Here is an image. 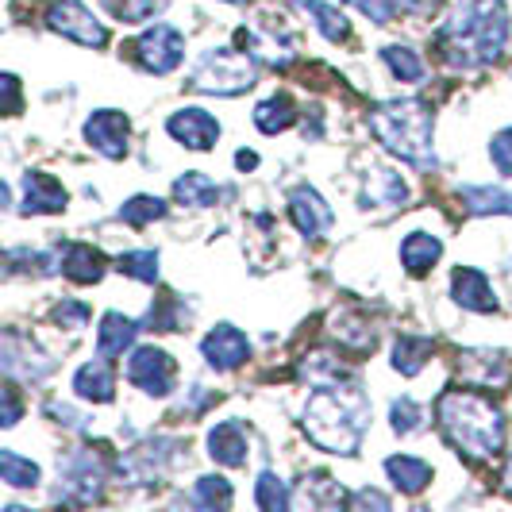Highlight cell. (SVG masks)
<instances>
[{"instance_id":"41","label":"cell","mask_w":512,"mask_h":512,"mask_svg":"<svg viewBox=\"0 0 512 512\" xmlns=\"http://www.w3.org/2000/svg\"><path fill=\"white\" fill-rule=\"evenodd\" d=\"M51 320L58 324V328H81L85 320H89V305H81V301H62V305H54Z\"/></svg>"},{"instance_id":"30","label":"cell","mask_w":512,"mask_h":512,"mask_svg":"<svg viewBox=\"0 0 512 512\" xmlns=\"http://www.w3.org/2000/svg\"><path fill=\"white\" fill-rule=\"evenodd\" d=\"M382 62L393 70V77H397V81H405V85H416V81H424V77H428L424 58H420L416 51H409V47H385Z\"/></svg>"},{"instance_id":"21","label":"cell","mask_w":512,"mask_h":512,"mask_svg":"<svg viewBox=\"0 0 512 512\" xmlns=\"http://www.w3.org/2000/svg\"><path fill=\"white\" fill-rule=\"evenodd\" d=\"M459 378L474 385H501L509 378V366L497 351H462Z\"/></svg>"},{"instance_id":"33","label":"cell","mask_w":512,"mask_h":512,"mask_svg":"<svg viewBox=\"0 0 512 512\" xmlns=\"http://www.w3.org/2000/svg\"><path fill=\"white\" fill-rule=\"evenodd\" d=\"M178 324H181L178 297H154L151 312L139 320V328H143V332H174Z\"/></svg>"},{"instance_id":"39","label":"cell","mask_w":512,"mask_h":512,"mask_svg":"<svg viewBox=\"0 0 512 512\" xmlns=\"http://www.w3.org/2000/svg\"><path fill=\"white\" fill-rule=\"evenodd\" d=\"M305 489L316 505H343L347 501V493H343V486L335 482L332 474H308Z\"/></svg>"},{"instance_id":"13","label":"cell","mask_w":512,"mask_h":512,"mask_svg":"<svg viewBox=\"0 0 512 512\" xmlns=\"http://www.w3.org/2000/svg\"><path fill=\"white\" fill-rule=\"evenodd\" d=\"M289 220L305 239H324L332 228V208L312 185H301V189L289 193Z\"/></svg>"},{"instance_id":"40","label":"cell","mask_w":512,"mask_h":512,"mask_svg":"<svg viewBox=\"0 0 512 512\" xmlns=\"http://www.w3.org/2000/svg\"><path fill=\"white\" fill-rule=\"evenodd\" d=\"M24 108V93H20V77L0 74V116H16Z\"/></svg>"},{"instance_id":"42","label":"cell","mask_w":512,"mask_h":512,"mask_svg":"<svg viewBox=\"0 0 512 512\" xmlns=\"http://www.w3.org/2000/svg\"><path fill=\"white\" fill-rule=\"evenodd\" d=\"M489 158H493V166L512 178V128L501 131V135H493V143H489Z\"/></svg>"},{"instance_id":"26","label":"cell","mask_w":512,"mask_h":512,"mask_svg":"<svg viewBox=\"0 0 512 512\" xmlns=\"http://www.w3.org/2000/svg\"><path fill=\"white\" fill-rule=\"evenodd\" d=\"M216 197H220V185L201 170H189L174 181V201L185 208H208L216 205Z\"/></svg>"},{"instance_id":"7","label":"cell","mask_w":512,"mask_h":512,"mask_svg":"<svg viewBox=\"0 0 512 512\" xmlns=\"http://www.w3.org/2000/svg\"><path fill=\"white\" fill-rule=\"evenodd\" d=\"M174 374H178V366L162 347H131L128 382L143 389L147 397H166L174 389Z\"/></svg>"},{"instance_id":"20","label":"cell","mask_w":512,"mask_h":512,"mask_svg":"<svg viewBox=\"0 0 512 512\" xmlns=\"http://www.w3.org/2000/svg\"><path fill=\"white\" fill-rule=\"evenodd\" d=\"M135 335H139L135 320H128L124 312H104L101 328H97V351H101V359H116V355L131 351Z\"/></svg>"},{"instance_id":"45","label":"cell","mask_w":512,"mask_h":512,"mask_svg":"<svg viewBox=\"0 0 512 512\" xmlns=\"http://www.w3.org/2000/svg\"><path fill=\"white\" fill-rule=\"evenodd\" d=\"M351 505H355V509H362V505H370V509H389V497H385V493H374V489H362V493H355V497H351Z\"/></svg>"},{"instance_id":"35","label":"cell","mask_w":512,"mask_h":512,"mask_svg":"<svg viewBox=\"0 0 512 512\" xmlns=\"http://www.w3.org/2000/svg\"><path fill=\"white\" fill-rule=\"evenodd\" d=\"M389 428H393L397 436H412V432H420V428H424V409H420V401H412V397H397V401L389 405Z\"/></svg>"},{"instance_id":"38","label":"cell","mask_w":512,"mask_h":512,"mask_svg":"<svg viewBox=\"0 0 512 512\" xmlns=\"http://www.w3.org/2000/svg\"><path fill=\"white\" fill-rule=\"evenodd\" d=\"M170 212L166 201H158V197H131L128 205L120 208V220H128L131 228H143V224H154V220H162Z\"/></svg>"},{"instance_id":"8","label":"cell","mask_w":512,"mask_h":512,"mask_svg":"<svg viewBox=\"0 0 512 512\" xmlns=\"http://www.w3.org/2000/svg\"><path fill=\"white\" fill-rule=\"evenodd\" d=\"M47 27L58 31V35H66V39H74L81 47H104L108 43V31L104 24L89 12V8H81L77 0H58L47 8Z\"/></svg>"},{"instance_id":"16","label":"cell","mask_w":512,"mask_h":512,"mask_svg":"<svg viewBox=\"0 0 512 512\" xmlns=\"http://www.w3.org/2000/svg\"><path fill=\"white\" fill-rule=\"evenodd\" d=\"M66 208V189L51 178V174H39L31 170L24 174V216H43V212H62Z\"/></svg>"},{"instance_id":"46","label":"cell","mask_w":512,"mask_h":512,"mask_svg":"<svg viewBox=\"0 0 512 512\" xmlns=\"http://www.w3.org/2000/svg\"><path fill=\"white\" fill-rule=\"evenodd\" d=\"M235 166H239V170H255L258 154L255 151H239V154H235Z\"/></svg>"},{"instance_id":"6","label":"cell","mask_w":512,"mask_h":512,"mask_svg":"<svg viewBox=\"0 0 512 512\" xmlns=\"http://www.w3.org/2000/svg\"><path fill=\"white\" fill-rule=\"evenodd\" d=\"M135 58H139V66L147 74H174L185 62V39L170 24H154L151 31H143L135 39Z\"/></svg>"},{"instance_id":"28","label":"cell","mask_w":512,"mask_h":512,"mask_svg":"<svg viewBox=\"0 0 512 512\" xmlns=\"http://www.w3.org/2000/svg\"><path fill=\"white\" fill-rule=\"evenodd\" d=\"M462 205L474 216H512V193L509 189H493V185H466L462 189Z\"/></svg>"},{"instance_id":"31","label":"cell","mask_w":512,"mask_h":512,"mask_svg":"<svg viewBox=\"0 0 512 512\" xmlns=\"http://www.w3.org/2000/svg\"><path fill=\"white\" fill-rule=\"evenodd\" d=\"M293 4L316 16V27L324 31V39H328V43H343V39L351 35V24H347V20H343L335 8H328L324 0H293Z\"/></svg>"},{"instance_id":"49","label":"cell","mask_w":512,"mask_h":512,"mask_svg":"<svg viewBox=\"0 0 512 512\" xmlns=\"http://www.w3.org/2000/svg\"><path fill=\"white\" fill-rule=\"evenodd\" d=\"M224 4H247V0H224Z\"/></svg>"},{"instance_id":"32","label":"cell","mask_w":512,"mask_h":512,"mask_svg":"<svg viewBox=\"0 0 512 512\" xmlns=\"http://www.w3.org/2000/svg\"><path fill=\"white\" fill-rule=\"evenodd\" d=\"M101 8L120 24H143L154 12L166 8V0H101Z\"/></svg>"},{"instance_id":"4","label":"cell","mask_w":512,"mask_h":512,"mask_svg":"<svg viewBox=\"0 0 512 512\" xmlns=\"http://www.w3.org/2000/svg\"><path fill=\"white\" fill-rule=\"evenodd\" d=\"M370 131L389 154L412 166H436L432 158V108L424 101H389L370 112Z\"/></svg>"},{"instance_id":"22","label":"cell","mask_w":512,"mask_h":512,"mask_svg":"<svg viewBox=\"0 0 512 512\" xmlns=\"http://www.w3.org/2000/svg\"><path fill=\"white\" fill-rule=\"evenodd\" d=\"M347 4H355L362 16L374 20V24H393L401 16H428V12H436L439 0H347Z\"/></svg>"},{"instance_id":"36","label":"cell","mask_w":512,"mask_h":512,"mask_svg":"<svg viewBox=\"0 0 512 512\" xmlns=\"http://www.w3.org/2000/svg\"><path fill=\"white\" fill-rule=\"evenodd\" d=\"M116 270L124 278H135V282H158V255L154 251H128V255L116 258Z\"/></svg>"},{"instance_id":"2","label":"cell","mask_w":512,"mask_h":512,"mask_svg":"<svg viewBox=\"0 0 512 512\" xmlns=\"http://www.w3.org/2000/svg\"><path fill=\"white\" fill-rule=\"evenodd\" d=\"M301 428L320 451L355 455L370 428V401L359 385L324 382L308 397L305 412H301Z\"/></svg>"},{"instance_id":"23","label":"cell","mask_w":512,"mask_h":512,"mask_svg":"<svg viewBox=\"0 0 512 512\" xmlns=\"http://www.w3.org/2000/svg\"><path fill=\"white\" fill-rule=\"evenodd\" d=\"M439 258H443V243H439L436 235H428V231L405 235V243H401V262H405L409 274H428Z\"/></svg>"},{"instance_id":"1","label":"cell","mask_w":512,"mask_h":512,"mask_svg":"<svg viewBox=\"0 0 512 512\" xmlns=\"http://www.w3.org/2000/svg\"><path fill=\"white\" fill-rule=\"evenodd\" d=\"M509 47L505 0H459L436 31V54L451 70L493 66Z\"/></svg>"},{"instance_id":"47","label":"cell","mask_w":512,"mask_h":512,"mask_svg":"<svg viewBox=\"0 0 512 512\" xmlns=\"http://www.w3.org/2000/svg\"><path fill=\"white\" fill-rule=\"evenodd\" d=\"M4 208H12V189H8V181H0V212Z\"/></svg>"},{"instance_id":"43","label":"cell","mask_w":512,"mask_h":512,"mask_svg":"<svg viewBox=\"0 0 512 512\" xmlns=\"http://www.w3.org/2000/svg\"><path fill=\"white\" fill-rule=\"evenodd\" d=\"M20 416H24V397L16 389H0V428L20 424Z\"/></svg>"},{"instance_id":"19","label":"cell","mask_w":512,"mask_h":512,"mask_svg":"<svg viewBox=\"0 0 512 512\" xmlns=\"http://www.w3.org/2000/svg\"><path fill=\"white\" fill-rule=\"evenodd\" d=\"M208 455L220 462V466H243L247 462V432L243 424L224 420L208 432Z\"/></svg>"},{"instance_id":"9","label":"cell","mask_w":512,"mask_h":512,"mask_svg":"<svg viewBox=\"0 0 512 512\" xmlns=\"http://www.w3.org/2000/svg\"><path fill=\"white\" fill-rule=\"evenodd\" d=\"M104 470H108V459L97 455L93 447H77L70 455H62V482L77 489L74 501H97L101 497Z\"/></svg>"},{"instance_id":"3","label":"cell","mask_w":512,"mask_h":512,"mask_svg":"<svg viewBox=\"0 0 512 512\" xmlns=\"http://www.w3.org/2000/svg\"><path fill=\"white\" fill-rule=\"evenodd\" d=\"M436 420L443 439L459 447L466 459H497L505 451V416L501 409L470 389H447L436 401Z\"/></svg>"},{"instance_id":"37","label":"cell","mask_w":512,"mask_h":512,"mask_svg":"<svg viewBox=\"0 0 512 512\" xmlns=\"http://www.w3.org/2000/svg\"><path fill=\"white\" fill-rule=\"evenodd\" d=\"M255 501L262 505L266 512H285L289 509V489L278 474H270V470H262L255 482Z\"/></svg>"},{"instance_id":"11","label":"cell","mask_w":512,"mask_h":512,"mask_svg":"<svg viewBox=\"0 0 512 512\" xmlns=\"http://www.w3.org/2000/svg\"><path fill=\"white\" fill-rule=\"evenodd\" d=\"M201 355H205V362L212 370L228 374V370H239L243 362L251 359V343H247V335L239 332L235 324H216L201 339Z\"/></svg>"},{"instance_id":"10","label":"cell","mask_w":512,"mask_h":512,"mask_svg":"<svg viewBox=\"0 0 512 512\" xmlns=\"http://www.w3.org/2000/svg\"><path fill=\"white\" fill-rule=\"evenodd\" d=\"M128 135H131V120L120 108H97L85 120V143L93 151H101L104 158H124L128 154Z\"/></svg>"},{"instance_id":"44","label":"cell","mask_w":512,"mask_h":512,"mask_svg":"<svg viewBox=\"0 0 512 512\" xmlns=\"http://www.w3.org/2000/svg\"><path fill=\"white\" fill-rule=\"evenodd\" d=\"M47 416H58V424H66V428H85V424H89V416H77L74 409L58 405V401H51V405H47Z\"/></svg>"},{"instance_id":"14","label":"cell","mask_w":512,"mask_h":512,"mask_svg":"<svg viewBox=\"0 0 512 512\" xmlns=\"http://www.w3.org/2000/svg\"><path fill=\"white\" fill-rule=\"evenodd\" d=\"M362 208H401L409 201V185L397 170H385V166H374L366 178H362L359 189Z\"/></svg>"},{"instance_id":"34","label":"cell","mask_w":512,"mask_h":512,"mask_svg":"<svg viewBox=\"0 0 512 512\" xmlns=\"http://www.w3.org/2000/svg\"><path fill=\"white\" fill-rule=\"evenodd\" d=\"M231 497H235V486L220 474H205L193 486V501H201L205 509H224V505H231Z\"/></svg>"},{"instance_id":"5","label":"cell","mask_w":512,"mask_h":512,"mask_svg":"<svg viewBox=\"0 0 512 512\" xmlns=\"http://www.w3.org/2000/svg\"><path fill=\"white\" fill-rule=\"evenodd\" d=\"M255 81H258V70L251 54L228 51V47H212V51H205L197 58L189 89H197V93H216V97H239V93L255 89Z\"/></svg>"},{"instance_id":"15","label":"cell","mask_w":512,"mask_h":512,"mask_svg":"<svg viewBox=\"0 0 512 512\" xmlns=\"http://www.w3.org/2000/svg\"><path fill=\"white\" fill-rule=\"evenodd\" d=\"M451 301L466 312H497V297H493V289L489 282L482 278V270H474V266H459V270H451Z\"/></svg>"},{"instance_id":"18","label":"cell","mask_w":512,"mask_h":512,"mask_svg":"<svg viewBox=\"0 0 512 512\" xmlns=\"http://www.w3.org/2000/svg\"><path fill=\"white\" fill-rule=\"evenodd\" d=\"M104 270H108V262L97 247H89V243H70L66 251H62V274L77 285H97L104 278Z\"/></svg>"},{"instance_id":"25","label":"cell","mask_w":512,"mask_h":512,"mask_svg":"<svg viewBox=\"0 0 512 512\" xmlns=\"http://www.w3.org/2000/svg\"><path fill=\"white\" fill-rule=\"evenodd\" d=\"M382 466H385V478L401 489V493H420V489L432 482V466L412 459V455H393V459H385Z\"/></svg>"},{"instance_id":"12","label":"cell","mask_w":512,"mask_h":512,"mask_svg":"<svg viewBox=\"0 0 512 512\" xmlns=\"http://www.w3.org/2000/svg\"><path fill=\"white\" fill-rule=\"evenodd\" d=\"M166 131L185 151H212V143L220 139V124L208 116L205 108H178L166 120Z\"/></svg>"},{"instance_id":"17","label":"cell","mask_w":512,"mask_h":512,"mask_svg":"<svg viewBox=\"0 0 512 512\" xmlns=\"http://www.w3.org/2000/svg\"><path fill=\"white\" fill-rule=\"evenodd\" d=\"M74 393L93 401V405H108L116 397V370L108 359H93L85 362L81 370L74 374Z\"/></svg>"},{"instance_id":"24","label":"cell","mask_w":512,"mask_h":512,"mask_svg":"<svg viewBox=\"0 0 512 512\" xmlns=\"http://www.w3.org/2000/svg\"><path fill=\"white\" fill-rule=\"evenodd\" d=\"M432 351H436V343L424 335H401L397 343H393V355H389V362H393V370L397 374H405V378H416L420 370H424V362L432 359Z\"/></svg>"},{"instance_id":"48","label":"cell","mask_w":512,"mask_h":512,"mask_svg":"<svg viewBox=\"0 0 512 512\" xmlns=\"http://www.w3.org/2000/svg\"><path fill=\"white\" fill-rule=\"evenodd\" d=\"M505 489H509V493H512V459L505 462Z\"/></svg>"},{"instance_id":"27","label":"cell","mask_w":512,"mask_h":512,"mask_svg":"<svg viewBox=\"0 0 512 512\" xmlns=\"http://www.w3.org/2000/svg\"><path fill=\"white\" fill-rule=\"evenodd\" d=\"M297 124V104L289 101L285 93L278 97H266V101L255 108V128L262 135H282L285 128H293Z\"/></svg>"},{"instance_id":"29","label":"cell","mask_w":512,"mask_h":512,"mask_svg":"<svg viewBox=\"0 0 512 512\" xmlns=\"http://www.w3.org/2000/svg\"><path fill=\"white\" fill-rule=\"evenodd\" d=\"M0 478L16 489H35L39 482H43V470H39L31 459H24V455L0 447Z\"/></svg>"}]
</instances>
